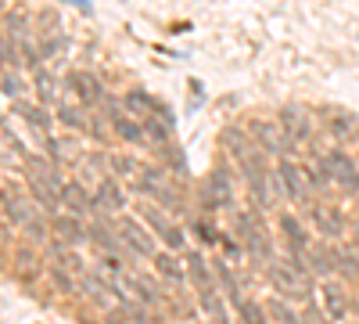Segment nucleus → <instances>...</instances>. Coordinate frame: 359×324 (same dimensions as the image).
Here are the masks:
<instances>
[{
  "mask_svg": "<svg viewBox=\"0 0 359 324\" xmlns=\"http://www.w3.org/2000/svg\"><path fill=\"white\" fill-rule=\"evenodd\" d=\"M273 173H277V181H280V191H284L291 202H298V205L309 202L313 184H309V176H306V166H298V162H291V159H280Z\"/></svg>",
  "mask_w": 359,
  "mask_h": 324,
  "instance_id": "1",
  "label": "nucleus"
},
{
  "mask_svg": "<svg viewBox=\"0 0 359 324\" xmlns=\"http://www.w3.org/2000/svg\"><path fill=\"white\" fill-rule=\"evenodd\" d=\"M0 205H4V213H8V220L15 223V227H25L33 238H43V223L36 220V213H33V205H29V198H22V195H15V191H0Z\"/></svg>",
  "mask_w": 359,
  "mask_h": 324,
  "instance_id": "2",
  "label": "nucleus"
},
{
  "mask_svg": "<svg viewBox=\"0 0 359 324\" xmlns=\"http://www.w3.org/2000/svg\"><path fill=\"white\" fill-rule=\"evenodd\" d=\"M241 173H245V181H248V191L255 198V205H269L273 198H269V169L262 166V152L252 148L245 159H241Z\"/></svg>",
  "mask_w": 359,
  "mask_h": 324,
  "instance_id": "3",
  "label": "nucleus"
},
{
  "mask_svg": "<svg viewBox=\"0 0 359 324\" xmlns=\"http://www.w3.org/2000/svg\"><path fill=\"white\" fill-rule=\"evenodd\" d=\"M269 285L280 292V299H309V278L294 274L287 263H273L269 267Z\"/></svg>",
  "mask_w": 359,
  "mask_h": 324,
  "instance_id": "4",
  "label": "nucleus"
},
{
  "mask_svg": "<svg viewBox=\"0 0 359 324\" xmlns=\"http://www.w3.org/2000/svg\"><path fill=\"white\" fill-rule=\"evenodd\" d=\"M320 159H323V169H327V176H331L334 184H341L348 195L359 191V169H355V162L345 152H327Z\"/></svg>",
  "mask_w": 359,
  "mask_h": 324,
  "instance_id": "5",
  "label": "nucleus"
},
{
  "mask_svg": "<svg viewBox=\"0 0 359 324\" xmlns=\"http://www.w3.org/2000/svg\"><path fill=\"white\" fill-rule=\"evenodd\" d=\"M201 198L208 209H230V202H233V184H230V173L226 169H212L205 176V184H201Z\"/></svg>",
  "mask_w": 359,
  "mask_h": 324,
  "instance_id": "6",
  "label": "nucleus"
},
{
  "mask_svg": "<svg viewBox=\"0 0 359 324\" xmlns=\"http://www.w3.org/2000/svg\"><path fill=\"white\" fill-rule=\"evenodd\" d=\"M237 238L245 242L248 256H255V259H269V238H266L262 223H255L252 213H237Z\"/></svg>",
  "mask_w": 359,
  "mask_h": 324,
  "instance_id": "7",
  "label": "nucleus"
},
{
  "mask_svg": "<svg viewBox=\"0 0 359 324\" xmlns=\"http://www.w3.org/2000/svg\"><path fill=\"white\" fill-rule=\"evenodd\" d=\"M118 238H123V245L133 252V256H147V259H151L155 256V238H151V234H147L133 216H123V220H118Z\"/></svg>",
  "mask_w": 359,
  "mask_h": 324,
  "instance_id": "8",
  "label": "nucleus"
},
{
  "mask_svg": "<svg viewBox=\"0 0 359 324\" xmlns=\"http://www.w3.org/2000/svg\"><path fill=\"white\" fill-rule=\"evenodd\" d=\"M280 130H284V141H291V144L309 141V134H313L309 112H306L302 105H287V108H280Z\"/></svg>",
  "mask_w": 359,
  "mask_h": 324,
  "instance_id": "9",
  "label": "nucleus"
},
{
  "mask_svg": "<svg viewBox=\"0 0 359 324\" xmlns=\"http://www.w3.org/2000/svg\"><path fill=\"white\" fill-rule=\"evenodd\" d=\"M79 285H83L86 296L94 299L97 306H104V310H115V303H126V296L118 292V285H115V281H101V278H94V274H86Z\"/></svg>",
  "mask_w": 359,
  "mask_h": 324,
  "instance_id": "10",
  "label": "nucleus"
},
{
  "mask_svg": "<svg viewBox=\"0 0 359 324\" xmlns=\"http://www.w3.org/2000/svg\"><path fill=\"white\" fill-rule=\"evenodd\" d=\"M309 220L316 223L320 234H327V238H338V234H345V216L334 209V205H313Z\"/></svg>",
  "mask_w": 359,
  "mask_h": 324,
  "instance_id": "11",
  "label": "nucleus"
},
{
  "mask_svg": "<svg viewBox=\"0 0 359 324\" xmlns=\"http://www.w3.org/2000/svg\"><path fill=\"white\" fill-rule=\"evenodd\" d=\"M320 299H323V313L331 320H341L348 313V296H345V288L338 281H323L320 285Z\"/></svg>",
  "mask_w": 359,
  "mask_h": 324,
  "instance_id": "12",
  "label": "nucleus"
},
{
  "mask_svg": "<svg viewBox=\"0 0 359 324\" xmlns=\"http://www.w3.org/2000/svg\"><path fill=\"white\" fill-rule=\"evenodd\" d=\"M151 263H155V271H158L169 285H176V288H184V285H187V278H191V274L184 271V263H180L172 252H155V256H151Z\"/></svg>",
  "mask_w": 359,
  "mask_h": 324,
  "instance_id": "13",
  "label": "nucleus"
},
{
  "mask_svg": "<svg viewBox=\"0 0 359 324\" xmlns=\"http://www.w3.org/2000/svg\"><path fill=\"white\" fill-rule=\"evenodd\" d=\"M86 238L94 242V245H97V249H101V252H104L108 259H111L115 252H123V249H126V245H123V238H118V234H115V231H111L108 223H101V220H97V223H90Z\"/></svg>",
  "mask_w": 359,
  "mask_h": 324,
  "instance_id": "14",
  "label": "nucleus"
},
{
  "mask_svg": "<svg viewBox=\"0 0 359 324\" xmlns=\"http://www.w3.org/2000/svg\"><path fill=\"white\" fill-rule=\"evenodd\" d=\"M62 205H65L72 216H79V213H86V209H94V198L86 195V188H83L79 181H65V188H62Z\"/></svg>",
  "mask_w": 359,
  "mask_h": 324,
  "instance_id": "15",
  "label": "nucleus"
},
{
  "mask_svg": "<svg viewBox=\"0 0 359 324\" xmlns=\"http://www.w3.org/2000/svg\"><path fill=\"white\" fill-rule=\"evenodd\" d=\"M140 216H144V220H151V223H155V231L162 234V238H165L172 249L184 245V234H180V227H172V223H169V220L155 209V205H140Z\"/></svg>",
  "mask_w": 359,
  "mask_h": 324,
  "instance_id": "16",
  "label": "nucleus"
},
{
  "mask_svg": "<svg viewBox=\"0 0 359 324\" xmlns=\"http://www.w3.org/2000/svg\"><path fill=\"white\" fill-rule=\"evenodd\" d=\"M72 91H76L79 101H86V105H101V101H104L101 83L90 76V72H72Z\"/></svg>",
  "mask_w": 359,
  "mask_h": 324,
  "instance_id": "17",
  "label": "nucleus"
},
{
  "mask_svg": "<svg viewBox=\"0 0 359 324\" xmlns=\"http://www.w3.org/2000/svg\"><path fill=\"white\" fill-rule=\"evenodd\" d=\"M111 130H115L118 141H126V144H144V141H147L144 123H133L126 112H123V115H111Z\"/></svg>",
  "mask_w": 359,
  "mask_h": 324,
  "instance_id": "18",
  "label": "nucleus"
},
{
  "mask_svg": "<svg viewBox=\"0 0 359 324\" xmlns=\"http://www.w3.org/2000/svg\"><path fill=\"white\" fill-rule=\"evenodd\" d=\"M198 303H201V310L212 317L216 324H230V317H226V306H223V299H219V292H216V285L212 288H198Z\"/></svg>",
  "mask_w": 359,
  "mask_h": 324,
  "instance_id": "19",
  "label": "nucleus"
},
{
  "mask_svg": "<svg viewBox=\"0 0 359 324\" xmlns=\"http://www.w3.org/2000/svg\"><path fill=\"white\" fill-rule=\"evenodd\" d=\"M327 127H331L334 137H352L359 134V119L352 112H341V108H327Z\"/></svg>",
  "mask_w": 359,
  "mask_h": 324,
  "instance_id": "20",
  "label": "nucleus"
},
{
  "mask_svg": "<svg viewBox=\"0 0 359 324\" xmlns=\"http://www.w3.org/2000/svg\"><path fill=\"white\" fill-rule=\"evenodd\" d=\"M252 134H255V148H262V152H280L284 148V137L277 134L273 123H255Z\"/></svg>",
  "mask_w": 359,
  "mask_h": 324,
  "instance_id": "21",
  "label": "nucleus"
},
{
  "mask_svg": "<svg viewBox=\"0 0 359 324\" xmlns=\"http://www.w3.org/2000/svg\"><path fill=\"white\" fill-rule=\"evenodd\" d=\"M280 227H284V238H287V249H298V252H309V234H306V227L298 223L294 216H280Z\"/></svg>",
  "mask_w": 359,
  "mask_h": 324,
  "instance_id": "22",
  "label": "nucleus"
},
{
  "mask_svg": "<svg viewBox=\"0 0 359 324\" xmlns=\"http://www.w3.org/2000/svg\"><path fill=\"white\" fill-rule=\"evenodd\" d=\"M25 176H29V191L36 195V202H40V205H47V209H54V205L62 202V198H57V191H54V188H50V184L43 181V176H36L33 169H25Z\"/></svg>",
  "mask_w": 359,
  "mask_h": 324,
  "instance_id": "23",
  "label": "nucleus"
},
{
  "mask_svg": "<svg viewBox=\"0 0 359 324\" xmlns=\"http://www.w3.org/2000/svg\"><path fill=\"white\" fill-rule=\"evenodd\" d=\"M123 105H126V108H130V112H133V115H140V123H144V119H147V115H155V112H158V105H155V101H151V98H147V94H144V91H130V94H126V101H123Z\"/></svg>",
  "mask_w": 359,
  "mask_h": 324,
  "instance_id": "24",
  "label": "nucleus"
},
{
  "mask_svg": "<svg viewBox=\"0 0 359 324\" xmlns=\"http://www.w3.org/2000/svg\"><path fill=\"white\" fill-rule=\"evenodd\" d=\"M123 191H118V184H111V181H101V188H97V198H94V209H101V205H108V209H123Z\"/></svg>",
  "mask_w": 359,
  "mask_h": 324,
  "instance_id": "25",
  "label": "nucleus"
},
{
  "mask_svg": "<svg viewBox=\"0 0 359 324\" xmlns=\"http://www.w3.org/2000/svg\"><path fill=\"white\" fill-rule=\"evenodd\" d=\"M187 274L194 278L198 288H212V285H216V274L208 271V263H205L201 256H187Z\"/></svg>",
  "mask_w": 359,
  "mask_h": 324,
  "instance_id": "26",
  "label": "nucleus"
},
{
  "mask_svg": "<svg viewBox=\"0 0 359 324\" xmlns=\"http://www.w3.org/2000/svg\"><path fill=\"white\" fill-rule=\"evenodd\" d=\"M54 231H57V238L69 242V245H79V242L86 238V231H79L76 216H57V220H54Z\"/></svg>",
  "mask_w": 359,
  "mask_h": 324,
  "instance_id": "27",
  "label": "nucleus"
},
{
  "mask_svg": "<svg viewBox=\"0 0 359 324\" xmlns=\"http://www.w3.org/2000/svg\"><path fill=\"white\" fill-rule=\"evenodd\" d=\"M22 119H25L29 127H36L40 134L50 130V112H47L43 105H22Z\"/></svg>",
  "mask_w": 359,
  "mask_h": 324,
  "instance_id": "28",
  "label": "nucleus"
},
{
  "mask_svg": "<svg viewBox=\"0 0 359 324\" xmlns=\"http://www.w3.org/2000/svg\"><path fill=\"white\" fill-rule=\"evenodd\" d=\"M212 274H216V278L223 281V288H226V296H230V299H233L237 306H241V303H245V299H241V285L233 281V274L226 271V263H216V271H212Z\"/></svg>",
  "mask_w": 359,
  "mask_h": 324,
  "instance_id": "29",
  "label": "nucleus"
},
{
  "mask_svg": "<svg viewBox=\"0 0 359 324\" xmlns=\"http://www.w3.org/2000/svg\"><path fill=\"white\" fill-rule=\"evenodd\" d=\"M223 141H226V148L237 155V162H241V159L255 148V144H248V141H245V134H241V130H226V134H223Z\"/></svg>",
  "mask_w": 359,
  "mask_h": 324,
  "instance_id": "30",
  "label": "nucleus"
},
{
  "mask_svg": "<svg viewBox=\"0 0 359 324\" xmlns=\"http://www.w3.org/2000/svg\"><path fill=\"white\" fill-rule=\"evenodd\" d=\"M306 256H309V267H313V271H320V274H327L331 267H338V263L331 259V256H334L331 249H309Z\"/></svg>",
  "mask_w": 359,
  "mask_h": 324,
  "instance_id": "31",
  "label": "nucleus"
},
{
  "mask_svg": "<svg viewBox=\"0 0 359 324\" xmlns=\"http://www.w3.org/2000/svg\"><path fill=\"white\" fill-rule=\"evenodd\" d=\"M237 317H241V324H266V310L259 303H248V299L237 306Z\"/></svg>",
  "mask_w": 359,
  "mask_h": 324,
  "instance_id": "32",
  "label": "nucleus"
},
{
  "mask_svg": "<svg viewBox=\"0 0 359 324\" xmlns=\"http://www.w3.org/2000/svg\"><path fill=\"white\" fill-rule=\"evenodd\" d=\"M36 94H40V101H43V105H54V101H57L54 79H50L47 72H36Z\"/></svg>",
  "mask_w": 359,
  "mask_h": 324,
  "instance_id": "33",
  "label": "nucleus"
},
{
  "mask_svg": "<svg viewBox=\"0 0 359 324\" xmlns=\"http://www.w3.org/2000/svg\"><path fill=\"white\" fill-rule=\"evenodd\" d=\"M126 285L133 288V296H137V299H144V303H155V299H158V296H155V288L147 285V281H140V278H130Z\"/></svg>",
  "mask_w": 359,
  "mask_h": 324,
  "instance_id": "34",
  "label": "nucleus"
},
{
  "mask_svg": "<svg viewBox=\"0 0 359 324\" xmlns=\"http://www.w3.org/2000/svg\"><path fill=\"white\" fill-rule=\"evenodd\" d=\"M54 259L62 263V271H69V274H83V263H79V259H76L72 252H65V249H57V252H54Z\"/></svg>",
  "mask_w": 359,
  "mask_h": 324,
  "instance_id": "35",
  "label": "nucleus"
},
{
  "mask_svg": "<svg viewBox=\"0 0 359 324\" xmlns=\"http://www.w3.org/2000/svg\"><path fill=\"white\" fill-rule=\"evenodd\" d=\"M269 310L277 313V320H280V324H302V320H298V317H294V313L287 310V303H284V299H277V303H269Z\"/></svg>",
  "mask_w": 359,
  "mask_h": 324,
  "instance_id": "36",
  "label": "nucleus"
},
{
  "mask_svg": "<svg viewBox=\"0 0 359 324\" xmlns=\"http://www.w3.org/2000/svg\"><path fill=\"white\" fill-rule=\"evenodd\" d=\"M57 115H62V123H69V127H86V119L76 115V108H57Z\"/></svg>",
  "mask_w": 359,
  "mask_h": 324,
  "instance_id": "37",
  "label": "nucleus"
},
{
  "mask_svg": "<svg viewBox=\"0 0 359 324\" xmlns=\"http://www.w3.org/2000/svg\"><path fill=\"white\" fill-rule=\"evenodd\" d=\"M306 324H327V317H323V310L309 303V310H306Z\"/></svg>",
  "mask_w": 359,
  "mask_h": 324,
  "instance_id": "38",
  "label": "nucleus"
},
{
  "mask_svg": "<svg viewBox=\"0 0 359 324\" xmlns=\"http://www.w3.org/2000/svg\"><path fill=\"white\" fill-rule=\"evenodd\" d=\"M194 231H198V238H201V242H216V234H212V227H208V223H198Z\"/></svg>",
  "mask_w": 359,
  "mask_h": 324,
  "instance_id": "39",
  "label": "nucleus"
},
{
  "mask_svg": "<svg viewBox=\"0 0 359 324\" xmlns=\"http://www.w3.org/2000/svg\"><path fill=\"white\" fill-rule=\"evenodd\" d=\"M54 285L62 288V292H69V288H72V285H69V274H65V271H54Z\"/></svg>",
  "mask_w": 359,
  "mask_h": 324,
  "instance_id": "40",
  "label": "nucleus"
},
{
  "mask_svg": "<svg viewBox=\"0 0 359 324\" xmlns=\"http://www.w3.org/2000/svg\"><path fill=\"white\" fill-rule=\"evenodd\" d=\"M352 238H355V245H359V227H355V234H352Z\"/></svg>",
  "mask_w": 359,
  "mask_h": 324,
  "instance_id": "41",
  "label": "nucleus"
},
{
  "mask_svg": "<svg viewBox=\"0 0 359 324\" xmlns=\"http://www.w3.org/2000/svg\"><path fill=\"white\" fill-rule=\"evenodd\" d=\"M0 234H4V227H0Z\"/></svg>",
  "mask_w": 359,
  "mask_h": 324,
  "instance_id": "42",
  "label": "nucleus"
}]
</instances>
